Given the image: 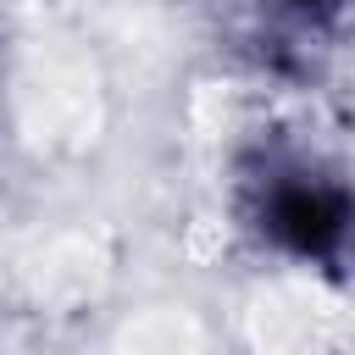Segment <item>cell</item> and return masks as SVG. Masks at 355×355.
Masks as SVG:
<instances>
[{
  "label": "cell",
  "mask_w": 355,
  "mask_h": 355,
  "mask_svg": "<svg viewBox=\"0 0 355 355\" xmlns=\"http://www.w3.org/2000/svg\"><path fill=\"white\" fill-rule=\"evenodd\" d=\"M233 211H239V227L261 250L305 272L344 277L355 205H349L344 172L322 161L316 150L288 144V139L250 144L233 172Z\"/></svg>",
  "instance_id": "obj_1"
},
{
  "label": "cell",
  "mask_w": 355,
  "mask_h": 355,
  "mask_svg": "<svg viewBox=\"0 0 355 355\" xmlns=\"http://www.w3.org/2000/svg\"><path fill=\"white\" fill-rule=\"evenodd\" d=\"M272 6V17L277 22H288L300 39H333L338 28H344V6L349 0H266Z\"/></svg>",
  "instance_id": "obj_2"
}]
</instances>
